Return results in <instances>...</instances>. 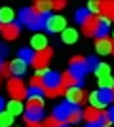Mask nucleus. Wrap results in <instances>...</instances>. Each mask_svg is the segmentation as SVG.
<instances>
[{
	"instance_id": "obj_17",
	"label": "nucleus",
	"mask_w": 114,
	"mask_h": 127,
	"mask_svg": "<svg viewBox=\"0 0 114 127\" xmlns=\"http://www.w3.org/2000/svg\"><path fill=\"white\" fill-rule=\"evenodd\" d=\"M10 68H11V74L21 76V74H25V72H27V63H25V61H21L19 57H15V59L10 63Z\"/></svg>"
},
{
	"instance_id": "obj_42",
	"label": "nucleus",
	"mask_w": 114,
	"mask_h": 127,
	"mask_svg": "<svg viewBox=\"0 0 114 127\" xmlns=\"http://www.w3.org/2000/svg\"><path fill=\"white\" fill-rule=\"evenodd\" d=\"M0 64H2V59H0Z\"/></svg>"
},
{
	"instance_id": "obj_7",
	"label": "nucleus",
	"mask_w": 114,
	"mask_h": 127,
	"mask_svg": "<svg viewBox=\"0 0 114 127\" xmlns=\"http://www.w3.org/2000/svg\"><path fill=\"white\" fill-rule=\"evenodd\" d=\"M51 55H53V51H51V48H46L42 49V51H36L34 53V59H33V66L36 70H44V68H48V63H49V59H51Z\"/></svg>"
},
{
	"instance_id": "obj_9",
	"label": "nucleus",
	"mask_w": 114,
	"mask_h": 127,
	"mask_svg": "<svg viewBox=\"0 0 114 127\" xmlns=\"http://www.w3.org/2000/svg\"><path fill=\"white\" fill-rule=\"evenodd\" d=\"M65 95H67V102H71V104H74V106L82 104L84 99H86V93H84L82 87H69Z\"/></svg>"
},
{
	"instance_id": "obj_6",
	"label": "nucleus",
	"mask_w": 114,
	"mask_h": 127,
	"mask_svg": "<svg viewBox=\"0 0 114 127\" xmlns=\"http://www.w3.org/2000/svg\"><path fill=\"white\" fill-rule=\"evenodd\" d=\"M44 29L48 32H63L67 29V19L59 13H49L44 21Z\"/></svg>"
},
{
	"instance_id": "obj_2",
	"label": "nucleus",
	"mask_w": 114,
	"mask_h": 127,
	"mask_svg": "<svg viewBox=\"0 0 114 127\" xmlns=\"http://www.w3.org/2000/svg\"><path fill=\"white\" fill-rule=\"evenodd\" d=\"M53 116L65 123H78L82 120V110L71 102H61L53 108Z\"/></svg>"
},
{
	"instance_id": "obj_27",
	"label": "nucleus",
	"mask_w": 114,
	"mask_h": 127,
	"mask_svg": "<svg viewBox=\"0 0 114 127\" xmlns=\"http://www.w3.org/2000/svg\"><path fill=\"white\" fill-rule=\"evenodd\" d=\"M93 72H95L97 80H99V78H105V76H110V66H109L107 63H99L97 68L93 70Z\"/></svg>"
},
{
	"instance_id": "obj_22",
	"label": "nucleus",
	"mask_w": 114,
	"mask_h": 127,
	"mask_svg": "<svg viewBox=\"0 0 114 127\" xmlns=\"http://www.w3.org/2000/svg\"><path fill=\"white\" fill-rule=\"evenodd\" d=\"M33 108H44V97L42 95H29L27 110H33Z\"/></svg>"
},
{
	"instance_id": "obj_5",
	"label": "nucleus",
	"mask_w": 114,
	"mask_h": 127,
	"mask_svg": "<svg viewBox=\"0 0 114 127\" xmlns=\"http://www.w3.org/2000/svg\"><path fill=\"white\" fill-rule=\"evenodd\" d=\"M6 89H8V93H10V97L13 101H23L29 95V87H25V84L19 78H10Z\"/></svg>"
},
{
	"instance_id": "obj_20",
	"label": "nucleus",
	"mask_w": 114,
	"mask_h": 127,
	"mask_svg": "<svg viewBox=\"0 0 114 127\" xmlns=\"http://www.w3.org/2000/svg\"><path fill=\"white\" fill-rule=\"evenodd\" d=\"M15 19V11L11 8H0V25H11Z\"/></svg>"
},
{
	"instance_id": "obj_38",
	"label": "nucleus",
	"mask_w": 114,
	"mask_h": 127,
	"mask_svg": "<svg viewBox=\"0 0 114 127\" xmlns=\"http://www.w3.org/2000/svg\"><path fill=\"white\" fill-rule=\"evenodd\" d=\"M86 127H101L99 123H86Z\"/></svg>"
},
{
	"instance_id": "obj_8",
	"label": "nucleus",
	"mask_w": 114,
	"mask_h": 127,
	"mask_svg": "<svg viewBox=\"0 0 114 127\" xmlns=\"http://www.w3.org/2000/svg\"><path fill=\"white\" fill-rule=\"evenodd\" d=\"M71 72L76 74L78 78H84V76L89 72V68H87V64H86V57L74 55V57L71 59Z\"/></svg>"
},
{
	"instance_id": "obj_4",
	"label": "nucleus",
	"mask_w": 114,
	"mask_h": 127,
	"mask_svg": "<svg viewBox=\"0 0 114 127\" xmlns=\"http://www.w3.org/2000/svg\"><path fill=\"white\" fill-rule=\"evenodd\" d=\"M44 17H38L36 13L33 11V8H23L19 11V23L29 29H33V31H38V29H44Z\"/></svg>"
},
{
	"instance_id": "obj_34",
	"label": "nucleus",
	"mask_w": 114,
	"mask_h": 127,
	"mask_svg": "<svg viewBox=\"0 0 114 127\" xmlns=\"http://www.w3.org/2000/svg\"><path fill=\"white\" fill-rule=\"evenodd\" d=\"M65 6H67L65 0H57V2H51V8H53V10H63Z\"/></svg>"
},
{
	"instance_id": "obj_10",
	"label": "nucleus",
	"mask_w": 114,
	"mask_h": 127,
	"mask_svg": "<svg viewBox=\"0 0 114 127\" xmlns=\"http://www.w3.org/2000/svg\"><path fill=\"white\" fill-rule=\"evenodd\" d=\"M42 80H44V89H55V87L63 85V82H61V74H59V72H53V70H48Z\"/></svg>"
},
{
	"instance_id": "obj_37",
	"label": "nucleus",
	"mask_w": 114,
	"mask_h": 127,
	"mask_svg": "<svg viewBox=\"0 0 114 127\" xmlns=\"http://www.w3.org/2000/svg\"><path fill=\"white\" fill-rule=\"evenodd\" d=\"M4 106H6V101L2 99V97H0V112H2V108H4Z\"/></svg>"
},
{
	"instance_id": "obj_32",
	"label": "nucleus",
	"mask_w": 114,
	"mask_h": 127,
	"mask_svg": "<svg viewBox=\"0 0 114 127\" xmlns=\"http://www.w3.org/2000/svg\"><path fill=\"white\" fill-rule=\"evenodd\" d=\"M11 74V68H10V63H2L0 64V78H6V76Z\"/></svg>"
},
{
	"instance_id": "obj_36",
	"label": "nucleus",
	"mask_w": 114,
	"mask_h": 127,
	"mask_svg": "<svg viewBox=\"0 0 114 127\" xmlns=\"http://www.w3.org/2000/svg\"><path fill=\"white\" fill-rule=\"evenodd\" d=\"M27 127H42L40 122H27Z\"/></svg>"
},
{
	"instance_id": "obj_35",
	"label": "nucleus",
	"mask_w": 114,
	"mask_h": 127,
	"mask_svg": "<svg viewBox=\"0 0 114 127\" xmlns=\"http://www.w3.org/2000/svg\"><path fill=\"white\" fill-rule=\"evenodd\" d=\"M6 53H8V48H6L4 44H2V46H0V59L6 57Z\"/></svg>"
},
{
	"instance_id": "obj_15",
	"label": "nucleus",
	"mask_w": 114,
	"mask_h": 127,
	"mask_svg": "<svg viewBox=\"0 0 114 127\" xmlns=\"http://www.w3.org/2000/svg\"><path fill=\"white\" fill-rule=\"evenodd\" d=\"M49 10H53V8H51V2H46V0H38V2L33 4V11L38 17H44V19L49 15Z\"/></svg>"
},
{
	"instance_id": "obj_33",
	"label": "nucleus",
	"mask_w": 114,
	"mask_h": 127,
	"mask_svg": "<svg viewBox=\"0 0 114 127\" xmlns=\"http://www.w3.org/2000/svg\"><path fill=\"white\" fill-rule=\"evenodd\" d=\"M86 64H87V68H89V70H91V72H93V70L97 68L99 61H97V59H95V57H86Z\"/></svg>"
},
{
	"instance_id": "obj_28",
	"label": "nucleus",
	"mask_w": 114,
	"mask_h": 127,
	"mask_svg": "<svg viewBox=\"0 0 114 127\" xmlns=\"http://www.w3.org/2000/svg\"><path fill=\"white\" fill-rule=\"evenodd\" d=\"M97 84H99V89H114V78H112V76L99 78Z\"/></svg>"
},
{
	"instance_id": "obj_40",
	"label": "nucleus",
	"mask_w": 114,
	"mask_h": 127,
	"mask_svg": "<svg viewBox=\"0 0 114 127\" xmlns=\"http://www.w3.org/2000/svg\"><path fill=\"white\" fill-rule=\"evenodd\" d=\"M112 40H114V32H112Z\"/></svg>"
},
{
	"instance_id": "obj_13",
	"label": "nucleus",
	"mask_w": 114,
	"mask_h": 127,
	"mask_svg": "<svg viewBox=\"0 0 114 127\" xmlns=\"http://www.w3.org/2000/svg\"><path fill=\"white\" fill-rule=\"evenodd\" d=\"M112 48H114V42L109 36L107 38H99L97 42H95V49H97L99 55H110V53H112Z\"/></svg>"
},
{
	"instance_id": "obj_41",
	"label": "nucleus",
	"mask_w": 114,
	"mask_h": 127,
	"mask_svg": "<svg viewBox=\"0 0 114 127\" xmlns=\"http://www.w3.org/2000/svg\"><path fill=\"white\" fill-rule=\"evenodd\" d=\"M112 42H114V40H112ZM112 53H114V48H112Z\"/></svg>"
},
{
	"instance_id": "obj_11",
	"label": "nucleus",
	"mask_w": 114,
	"mask_h": 127,
	"mask_svg": "<svg viewBox=\"0 0 114 127\" xmlns=\"http://www.w3.org/2000/svg\"><path fill=\"white\" fill-rule=\"evenodd\" d=\"M21 32V27L17 23H11V25H0V34L6 38V40H15Z\"/></svg>"
},
{
	"instance_id": "obj_31",
	"label": "nucleus",
	"mask_w": 114,
	"mask_h": 127,
	"mask_svg": "<svg viewBox=\"0 0 114 127\" xmlns=\"http://www.w3.org/2000/svg\"><path fill=\"white\" fill-rule=\"evenodd\" d=\"M99 125H101V127H109V125H112V118H110L109 112H103V116H101V122H99Z\"/></svg>"
},
{
	"instance_id": "obj_29",
	"label": "nucleus",
	"mask_w": 114,
	"mask_h": 127,
	"mask_svg": "<svg viewBox=\"0 0 114 127\" xmlns=\"http://www.w3.org/2000/svg\"><path fill=\"white\" fill-rule=\"evenodd\" d=\"M13 123V116H10L8 112H0V127H10Z\"/></svg>"
},
{
	"instance_id": "obj_16",
	"label": "nucleus",
	"mask_w": 114,
	"mask_h": 127,
	"mask_svg": "<svg viewBox=\"0 0 114 127\" xmlns=\"http://www.w3.org/2000/svg\"><path fill=\"white\" fill-rule=\"evenodd\" d=\"M48 48V38L42 32H36L33 38H31V49H36V51H42V49Z\"/></svg>"
},
{
	"instance_id": "obj_18",
	"label": "nucleus",
	"mask_w": 114,
	"mask_h": 127,
	"mask_svg": "<svg viewBox=\"0 0 114 127\" xmlns=\"http://www.w3.org/2000/svg\"><path fill=\"white\" fill-rule=\"evenodd\" d=\"M61 40L65 44H74L78 42V31L76 29H72V27H67L65 31L61 32Z\"/></svg>"
},
{
	"instance_id": "obj_25",
	"label": "nucleus",
	"mask_w": 114,
	"mask_h": 127,
	"mask_svg": "<svg viewBox=\"0 0 114 127\" xmlns=\"http://www.w3.org/2000/svg\"><path fill=\"white\" fill-rule=\"evenodd\" d=\"M89 17H91V13L87 11V8H82V10H78V11L74 13V21L78 23V25H84Z\"/></svg>"
},
{
	"instance_id": "obj_12",
	"label": "nucleus",
	"mask_w": 114,
	"mask_h": 127,
	"mask_svg": "<svg viewBox=\"0 0 114 127\" xmlns=\"http://www.w3.org/2000/svg\"><path fill=\"white\" fill-rule=\"evenodd\" d=\"M101 116H103V112L93 106H87L86 110H82V120H86V123H99Z\"/></svg>"
},
{
	"instance_id": "obj_30",
	"label": "nucleus",
	"mask_w": 114,
	"mask_h": 127,
	"mask_svg": "<svg viewBox=\"0 0 114 127\" xmlns=\"http://www.w3.org/2000/svg\"><path fill=\"white\" fill-rule=\"evenodd\" d=\"M87 11H89L91 15L101 13V2H89V4H87Z\"/></svg>"
},
{
	"instance_id": "obj_21",
	"label": "nucleus",
	"mask_w": 114,
	"mask_h": 127,
	"mask_svg": "<svg viewBox=\"0 0 114 127\" xmlns=\"http://www.w3.org/2000/svg\"><path fill=\"white\" fill-rule=\"evenodd\" d=\"M101 15L107 17L109 21H114V0L101 2Z\"/></svg>"
},
{
	"instance_id": "obj_1",
	"label": "nucleus",
	"mask_w": 114,
	"mask_h": 127,
	"mask_svg": "<svg viewBox=\"0 0 114 127\" xmlns=\"http://www.w3.org/2000/svg\"><path fill=\"white\" fill-rule=\"evenodd\" d=\"M109 29H110V21L107 17H101V15H91L84 25H82V32L86 36H93V38H107L109 34Z\"/></svg>"
},
{
	"instance_id": "obj_24",
	"label": "nucleus",
	"mask_w": 114,
	"mask_h": 127,
	"mask_svg": "<svg viewBox=\"0 0 114 127\" xmlns=\"http://www.w3.org/2000/svg\"><path fill=\"white\" fill-rule=\"evenodd\" d=\"M17 57L29 64V63H33V59H34V51L31 48H21V49H19V53H17Z\"/></svg>"
},
{
	"instance_id": "obj_23",
	"label": "nucleus",
	"mask_w": 114,
	"mask_h": 127,
	"mask_svg": "<svg viewBox=\"0 0 114 127\" xmlns=\"http://www.w3.org/2000/svg\"><path fill=\"white\" fill-rule=\"evenodd\" d=\"M44 118V108H33L25 112V122H40Z\"/></svg>"
},
{
	"instance_id": "obj_14",
	"label": "nucleus",
	"mask_w": 114,
	"mask_h": 127,
	"mask_svg": "<svg viewBox=\"0 0 114 127\" xmlns=\"http://www.w3.org/2000/svg\"><path fill=\"white\" fill-rule=\"evenodd\" d=\"M61 82H63L65 87H82V78L72 74L71 70H65V72L61 74Z\"/></svg>"
},
{
	"instance_id": "obj_39",
	"label": "nucleus",
	"mask_w": 114,
	"mask_h": 127,
	"mask_svg": "<svg viewBox=\"0 0 114 127\" xmlns=\"http://www.w3.org/2000/svg\"><path fill=\"white\" fill-rule=\"evenodd\" d=\"M109 114H110V118H112V123H114V108H110Z\"/></svg>"
},
{
	"instance_id": "obj_19",
	"label": "nucleus",
	"mask_w": 114,
	"mask_h": 127,
	"mask_svg": "<svg viewBox=\"0 0 114 127\" xmlns=\"http://www.w3.org/2000/svg\"><path fill=\"white\" fill-rule=\"evenodd\" d=\"M23 102L21 101H13L11 99L10 102H6V112L10 114V116H19V114H23Z\"/></svg>"
},
{
	"instance_id": "obj_26",
	"label": "nucleus",
	"mask_w": 114,
	"mask_h": 127,
	"mask_svg": "<svg viewBox=\"0 0 114 127\" xmlns=\"http://www.w3.org/2000/svg\"><path fill=\"white\" fill-rule=\"evenodd\" d=\"M42 127H69V123L61 122V120H57L55 116H49V118H46V120H44Z\"/></svg>"
},
{
	"instance_id": "obj_3",
	"label": "nucleus",
	"mask_w": 114,
	"mask_h": 127,
	"mask_svg": "<svg viewBox=\"0 0 114 127\" xmlns=\"http://www.w3.org/2000/svg\"><path fill=\"white\" fill-rule=\"evenodd\" d=\"M89 102L93 108H107L110 102H114V89H97L89 95Z\"/></svg>"
}]
</instances>
